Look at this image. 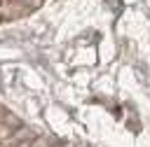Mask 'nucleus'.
Masks as SVG:
<instances>
[{
    "label": "nucleus",
    "mask_w": 150,
    "mask_h": 147,
    "mask_svg": "<svg viewBox=\"0 0 150 147\" xmlns=\"http://www.w3.org/2000/svg\"><path fill=\"white\" fill-rule=\"evenodd\" d=\"M35 145V138H23V140H16V142H12L9 147H33Z\"/></svg>",
    "instance_id": "f257e3e1"
}]
</instances>
